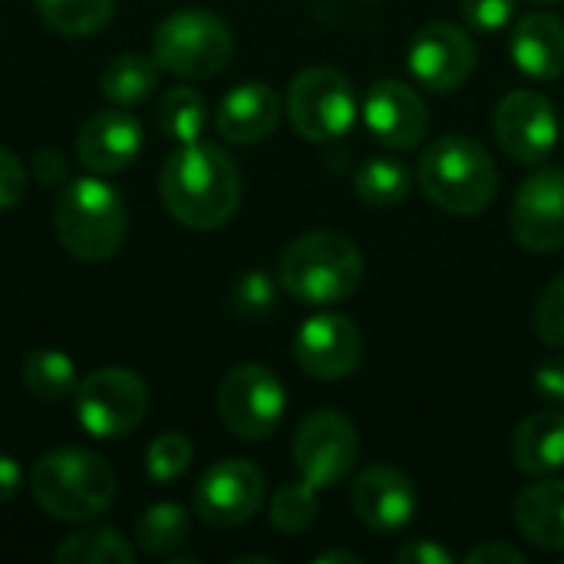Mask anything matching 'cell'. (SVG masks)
I'll return each mask as SVG.
<instances>
[{
  "mask_svg": "<svg viewBox=\"0 0 564 564\" xmlns=\"http://www.w3.org/2000/svg\"><path fill=\"white\" fill-rule=\"evenodd\" d=\"M159 192L175 221L195 231H212L231 221L241 202L238 165L221 145L212 142H185L178 145L162 172Z\"/></svg>",
  "mask_w": 564,
  "mask_h": 564,
  "instance_id": "1",
  "label": "cell"
},
{
  "mask_svg": "<svg viewBox=\"0 0 564 564\" xmlns=\"http://www.w3.org/2000/svg\"><path fill=\"white\" fill-rule=\"evenodd\" d=\"M278 281L301 304H340L364 281V254L347 235L311 231L284 248Z\"/></svg>",
  "mask_w": 564,
  "mask_h": 564,
  "instance_id": "2",
  "label": "cell"
},
{
  "mask_svg": "<svg viewBox=\"0 0 564 564\" xmlns=\"http://www.w3.org/2000/svg\"><path fill=\"white\" fill-rule=\"evenodd\" d=\"M423 195L453 215H479L499 192V172L492 155L469 135H443L420 155Z\"/></svg>",
  "mask_w": 564,
  "mask_h": 564,
  "instance_id": "3",
  "label": "cell"
},
{
  "mask_svg": "<svg viewBox=\"0 0 564 564\" xmlns=\"http://www.w3.org/2000/svg\"><path fill=\"white\" fill-rule=\"evenodd\" d=\"M30 489L36 506L56 522H93L116 499L109 463L89 449H53L33 473Z\"/></svg>",
  "mask_w": 564,
  "mask_h": 564,
  "instance_id": "4",
  "label": "cell"
},
{
  "mask_svg": "<svg viewBox=\"0 0 564 564\" xmlns=\"http://www.w3.org/2000/svg\"><path fill=\"white\" fill-rule=\"evenodd\" d=\"M59 245L79 261H106L126 238V205L102 178H73L56 198Z\"/></svg>",
  "mask_w": 564,
  "mask_h": 564,
  "instance_id": "5",
  "label": "cell"
},
{
  "mask_svg": "<svg viewBox=\"0 0 564 564\" xmlns=\"http://www.w3.org/2000/svg\"><path fill=\"white\" fill-rule=\"evenodd\" d=\"M155 63L178 79H212L235 56L231 26L202 7L169 13L152 33Z\"/></svg>",
  "mask_w": 564,
  "mask_h": 564,
  "instance_id": "6",
  "label": "cell"
},
{
  "mask_svg": "<svg viewBox=\"0 0 564 564\" xmlns=\"http://www.w3.org/2000/svg\"><path fill=\"white\" fill-rule=\"evenodd\" d=\"M288 119L307 142H337L357 122V93L334 66H311L291 79Z\"/></svg>",
  "mask_w": 564,
  "mask_h": 564,
  "instance_id": "7",
  "label": "cell"
},
{
  "mask_svg": "<svg viewBox=\"0 0 564 564\" xmlns=\"http://www.w3.org/2000/svg\"><path fill=\"white\" fill-rule=\"evenodd\" d=\"M149 410V390L139 373L122 367H106L79 380L76 387V420L96 440L129 436Z\"/></svg>",
  "mask_w": 564,
  "mask_h": 564,
  "instance_id": "8",
  "label": "cell"
},
{
  "mask_svg": "<svg viewBox=\"0 0 564 564\" xmlns=\"http://www.w3.org/2000/svg\"><path fill=\"white\" fill-rule=\"evenodd\" d=\"M288 410V393L281 380L258 364H241L225 373L218 387V416L238 440H268Z\"/></svg>",
  "mask_w": 564,
  "mask_h": 564,
  "instance_id": "9",
  "label": "cell"
},
{
  "mask_svg": "<svg viewBox=\"0 0 564 564\" xmlns=\"http://www.w3.org/2000/svg\"><path fill=\"white\" fill-rule=\"evenodd\" d=\"M291 453L301 479L321 492L340 486L354 473L360 440L347 416L334 410H317L297 426Z\"/></svg>",
  "mask_w": 564,
  "mask_h": 564,
  "instance_id": "10",
  "label": "cell"
},
{
  "mask_svg": "<svg viewBox=\"0 0 564 564\" xmlns=\"http://www.w3.org/2000/svg\"><path fill=\"white\" fill-rule=\"evenodd\" d=\"M406 66L423 89L453 93L476 69V43L456 23H426L406 46Z\"/></svg>",
  "mask_w": 564,
  "mask_h": 564,
  "instance_id": "11",
  "label": "cell"
},
{
  "mask_svg": "<svg viewBox=\"0 0 564 564\" xmlns=\"http://www.w3.org/2000/svg\"><path fill=\"white\" fill-rule=\"evenodd\" d=\"M264 502V473L248 459L215 463L195 486V512L215 529L245 525Z\"/></svg>",
  "mask_w": 564,
  "mask_h": 564,
  "instance_id": "12",
  "label": "cell"
},
{
  "mask_svg": "<svg viewBox=\"0 0 564 564\" xmlns=\"http://www.w3.org/2000/svg\"><path fill=\"white\" fill-rule=\"evenodd\" d=\"M512 235L532 254L564 248V169H535L512 202Z\"/></svg>",
  "mask_w": 564,
  "mask_h": 564,
  "instance_id": "13",
  "label": "cell"
},
{
  "mask_svg": "<svg viewBox=\"0 0 564 564\" xmlns=\"http://www.w3.org/2000/svg\"><path fill=\"white\" fill-rule=\"evenodd\" d=\"M496 139L516 162L539 165L558 142V112L535 89H516L496 106Z\"/></svg>",
  "mask_w": 564,
  "mask_h": 564,
  "instance_id": "14",
  "label": "cell"
},
{
  "mask_svg": "<svg viewBox=\"0 0 564 564\" xmlns=\"http://www.w3.org/2000/svg\"><path fill=\"white\" fill-rule=\"evenodd\" d=\"M364 337L344 314H314L294 334V360L314 380H344L360 367Z\"/></svg>",
  "mask_w": 564,
  "mask_h": 564,
  "instance_id": "15",
  "label": "cell"
},
{
  "mask_svg": "<svg viewBox=\"0 0 564 564\" xmlns=\"http://www.w3.org/2000/svg\"><path fill=\"white\" fill-rule=\"evenodd\" d=\"M364 122L380 145L406 152L416 142H423L430 112H426L423 96L413 86H406L400 79H380L367 89Z\"/></svg>",
  "mask_w": 564,
  "mask_h": 564,
  "instance_id": "16",
  "label": "cell"
},
{
  "mask_svg": "<svg viewBox=\"0 0 564 564\" xmlns=\"http://www.w3.org/2000/svg\"><path fill=\"white\" fill-rule=\"evenodd\" d=\"M350 506H354V516L367 529H373L380 535H397L416 516V489L400 469L373 466L354 479Z\"/></svg>",
  "mask_w": 564,
  "mask_h": 564,
  "instance_id": "17",
  "label": "cell"
},
{
  "mask_svg": "<svg viewBox=\"0 0 564 564\" xmlns=\"http://www.w3.org/2000/svg\"><path fill=\"white\" fill-rule=\"evenodd\" d=\"M142 152V126L122 109L96 112L76 135V159L93 175H116L129 169Z\"/></svg>",
  "mask_w": 564,
  "mask_h": 564,
  "instance_id": "18",
  "label": "cell"
},
{
  "mask_svg": "<svg viewBox=\"0 0 564 564\" xmlns=\"http://www.w3.org/2000/svg\"><path fill=\"white\" fill-rule=\"evenodd\" d=\"M278 122H281V96L268 83L235 86L215 112V126L221 139L235 145H254L268 139L278 129Z\"/></svg>",
  "mask_w": 564,
  "mask_h": 564,
  "instance_id": "19",
  "label": "cell"
},
{
  "mask_svg": "<svg viewBox=\"0 0 564 564\" xmlns=\"http://www.w3.org/2000/svg\"><path fill=\"white\" fill-rule=\"evenodd\" d=\"M509 53L525 76L558 79L564 73V23L545 10L519 17L509 36Z\"/></svg>",
  "mask_w": 564,
  "mask_h": 564,
  "instance_id": "20",
  "label": "cell"
},
{
  "mask_svg": "<svg viewBox=\"0 0 564 564\" xmlns=\"http://www.w3.org/2000/svg\"><path fill=\"white\" fill-rule=\"evenodd\" d=\"M512 463L525 476H552L564 469V410L532 413L512 433Z\"/></svg>",
  "mask_w": 564,
  "mask_h": 564,
  "instance_id": "21",
  "label": "cell"
},
{
  "mask_svg": "<svg viewBox=\"0 0 564 564\" xmlns=\"http://www.w3.org/2000/svg\"><path fill=\"white\" fill-rule=\"evenodd\" d=\"M512 512L529 542L549 552H564V479L529 486L516 499Z\"/></svg>",
  "mask_w": 564,
  "mask_h": 564,
  "instance_id": "22",
  "label": "cell"
},
{
  "mask_svg": "<svg viewBox=\"0 0 564 564\" xmlns=\"http://www.w3.org/2000/svg\"><path fill=\"white\" fill-rule=\"evenodd\" d=\"M159 73H162V66L155 63V56L122 53V56L109 59V66L102 69L99 89L116 106H139L155 96Z\"/></svg>",
  "mask_w": 564,
  "mask_h": 564,
  "instance_id": "23",
  "label": "cell"
},
{
  "mask_svg": "<svg viewBox=\"0 0 564 564\" xmlns=\"http://www.w3.org/2000/svg\"><path fill=\"white\" fill-rule=\"evenodd\" d=\"M208 99L198 89L188 86H175L169 93H162L159 99V129L165 139L185 145V142H198L202 132L208 129Z\"/></svg>",
  "mask_w": 564,
  "mask_h": 564,
  "instance_id": "24",
  "label": "cell"
},
{
  "mask_svg": "<svg viewBox=\"0 0 564 564\" xmlns=\"http://www.w3.org/2000/svg\"><path fill=\"white\" fill-rule=\"evenodd\" d=\"M20 377H23V387L43 403L66 400L79 387L76 383V364L63 350H33L23 360Z\"/></svg>",
  "mask_w": 564,
  "mask_h": 564,
  "instance_id": "25",
  "label": "cell"
},
{
  "mask_svg": "<svg viewBox=\"0 0 564 564\" xmlns=\"http://www.w3.org/2000/svg\"><path fill=\"white\" fill-rule=\"evenodd\" d=\"M413 175L400 159H367L357 175H354V188L360 195V202L373 205V208H393L410 195Z\"/></svg>",
  "mask_w": 564,
  "mask_h": 564,
  "instance_id": "26",
  "label": "cell"
},
{
  "mask_svg": "<svg viewBox=\"0 0 564 564\" xmlns=\"http://www.w3.org/2000/svg\"><path fill=\"white\" fill-rule=\"evenodd\" d=\"M46 26L63 36H89L102 30L116 10V0H33Z\"/></svg>",
  "mask_w": 564,
  "mask_h": 564,
  "instance_id": "27",
  "label": "cell"
},
{
  "mask_svg": "<svg viewBox=\"0 0 564 564\" xmlns=\"http://www.w3.org/2000/svg\"><path fill=\"white\" fill-rule=\"evenodd\" d=\"M59 564H132L135 552L116 529H86L56 549Z\"/></svg>",
  "mask_w": 564,
  "mask_h": 564,
  "instance_id": "28",
  "label": "cell"
},
{
  "mask_svg": "<svg viewBox=\"0 0 564 564\" xmlns=\"http://www.w3.org/2000/svg\"><path fill=\"white\" fill-rule=\"evenodd\" d=\"M185 539H188V512L175 502H155L135 522V542L149 555H169Z\"/></svg>",
  "mask_w": 564,
  "mask_h": 564,
  "instance_id": "29",
  "label": "cell"
},
{
  "mask_svg": "<svg viewBox=\"0 0 564 564\" xmlns=\"http://www.w3.org/2000/svg\"><path fill=\"white\" fill-rule=\"evenodd\" d=\"M271 525L284 535H301L317 519V489L301 482H288L271 499Z\"/></svg>",
  "mask_w": 564,
  "mask_h": 564,
  "instance_id": "30",
  "label": "cell"
},
{
  "mask_svg": "<svg viewBox=\"0 0 564 564\" xmlns=\"http://www.w3.org/2000/svg\"><path fill=\"white\" fill-rule=\"evenodd\" d=\"M195 446L182 433H162L145 449V476L152 482H175L192 466Z\"/></svg>",
  "mask_w": 564,
  "mask_h": 564,
  "instance_id": "31",
  "label": "cell"
},
{
  "mask_svg": "<svg viewBox=\"0 0 564 564\" xmlns=\"http://www.w3.org/2000/svg\"><path fill=\"white\" fill-rule=\"evenodd\" d=\"M274 297L278 291L268 271H245L231 288V311L245 321H254L274 307Z\"/></svg>",
  "mask_w": 564,
  "mask_h": 564,
  "instance_id": "32",
  "label": "cell"
},
{
  "mask_svg": "<svg viewBox=\"0 0 564 564\" xmlns=\"http://www.w3.org/2000/svg\"><path fill=\"white\" fill-rule=\"evenodd\" d=\"M535 334L549 347H564V271L545 288L535 307Z\"/></svg>",
  "mask_w": 564,
  "mask_h": 564,
  "instance_id": "33",
  "label": "cell"
},
{
  "mask_svg": "<svg viewBox=\"0 0 564 564\" xmlns=\"http://www.w3.org/2000/svg\"><path fill=\"white\" fill-rule=\"evenodd\" d=\"M519 0H463V20L476 33H499L512 23Z\"/></svg>",
  "mask_w": 564,
  "mask_h": 564,
  "instance_id": "34",
  "label": "cell"
},
{
  "mask_svg": "<svg viewBox=\"0 0 564 564\" xmlns=\"http://www.w3.org/2000/svg\"><path fill=\"white\" fill-rule=\"evenodd\" d=\"M26 192V172L20 159L7 149H0V208H13Z\"/></svg>",
  "mask_w": 564,
  "mask_h": 564,
  "instance_id": "35",
  "label": "cell"
},
{
  "mask_svg": "<svg viewBox=\"0 0 564 564\" xmlns=\"http://www.w3.org/2000/svg\"><path fill=\"white\" fill-rule=\"evenodd\" d=\"M535 393L552 403V406H564V357H555V360H545L539 364L535 370Z\"/></svg>",
  "mask_w": 564,
  "mask_h": 564,
  "instance_id": "36",
  "label": "cell"
},
{
  "mask_svg": "<svg viewBox=\"0 0 564 564\" xmlns=\"http://www.w3.org/2000/svg\"><path fill=\"white\" fill-rule=\"evenodd\" d=\"M397 562L400 564H453V555H449L443 545L430 542V539H413V542H406V545H400V549H397Z\"/></svg>",
  "mask_w": 564,
  "mask_h": 564,
  "instance_id": "37",
  "label": "cell"
},
{
  "mask_svg": "<svg viewBox=\"0 0 564 564\" xmlns=\"http://www.w3.org/2000/svg\"><path fill=\"white\" fill-rule=\"evenodd\" d=\"M469 564H525V555L516 549V545H506V542H489V545H479L466 555Z\"/></svg>",
  "mask_w": 564,
  "mask_h": 564,
  "instance_id": "38",
  "label": "cell"
},
{
  "mask_svg": "<svg viewBox=\"0 0 564 564\" xmlns=\"http://www.w3.org/2000/svg\"><path fill=\"white\" fill-rule=\"evenodd\" d=\"M17 489H20V466L0 453V506L10 502L17 496Z\"/></svg>",
  "mask_w": 564,
  "mask_h": 564,
  "instance_id": "39",
  "label": "cell"
},
{
  "mask_svg": "<svg viewBox=\"0 0 564 564\" xmlns=\"http://www.w3.org/2000/svg\"><path fill=\"white\" fill-rule=\"evenodd\" d=\"M36 165H40V178L43 182H56L63 175V162H59L56 152H40L36 155Z\"/></svg>",
  "mask_w": 564,
  "mask_h": 564,
  "instance_id": "40",
  "label": "cell"
},
{
  "mask_svg": "<svg viewBox=\"0 0 564 564\" xmlns=\"http://www.w3.org/2000/svg\"><path fill=\"white\" fill-rule=\"evenodd\" d=\"M314 564H364V558L357 552H324L314 558Z\"/></svg>",
  "mask_w": 564,
  "mask_h": 564,
  "instance_id": "41",
  "label": "cell"
},
{
  "mask_svg": "<svg viewBox=\"0 0 564 564\" xmlns=\"http://www.w3.org/2000/svg\"><path fill=\"white\" fill-rule=\"evenodd\" d=\"M535 3H562V0H535Z\"/></svg>",
  "mask_w": 564,
  "mask_h": 564,
  "instance_id": "42",
  "label": "cell"
},
{
  "mask_svg": "<svg viewBox=\"0 0 564 564\" xmlns=\"http://www.w3.org/2000/svg\"><path fill=\"white\" fill-rule=\"evenodd\" d=\"M364 3H377V0H364Z\"/></svg>",
  "mask_w": 564,
  "mask_h": 564,
  "instance_id": "43",
  "label": "cell"
}]
</instances>
